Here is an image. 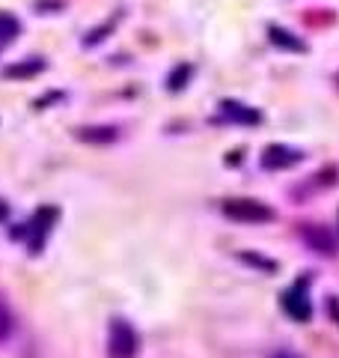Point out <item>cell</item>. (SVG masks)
<instances>
[{
    "instance_id": "cell-1",
    "label": "cell",
    "mask_w": 339,
    "mask_h": 358,
    "mask_svg": "<svg viewBox=\"0 0 339 358\" xmlns=\"http://www.w3.org/2000/svg\"><path fill=\"white\" fill-rule=\"evenodd\" d=\"M223 215L232 218V221H244V224H265V221L274 218V212H271L265 203H259V200L239 197V200H226Z\"/></svg>"
},
{
    "instance_id": "cell-2",
    "label": "cell",
    "mask_w": 339,
    "mask_h": 358,
    "mask_svg": "<svg viewBox=\"0 0 339 358\" xmlns=\"http://www.w3.org/2000/svg\"><path fill=\"white\" fill-rule=\"evenodd\" d=\"M107 355L110 358H134L137 355V334L126 320H113L107 334Z\"/></svg>"
},
{
    "instance_id": "cell-3",
    "label": "cell",
    "mask_w": 339,
    "mask_h": 358,
    "mask_svg": "<svg viewBox=\"0 0 339 358\" xmlns=\"http://www.w3.org/2000/svg\"><path fill=\"white\" fill-rule=\"evenodd\" d=\"M282 308H286V313L295 322H310V317H312V305H310L307 293H303V287L286 289V293H282Z\"/></svg>"
},
{
    "instance_id": "cell-4",
    "label": "cell",
    "mask_w": 339,
    "mask_h": 358,
    "mask_svg": "<svg viewBox=\"0 0 339 358\" xmlns=\"http://www.w3.org/2000/svg\"><path fill=\"white\" fill-rule=\"evenodd\" d=\"M301 236H303V242H307L315 254H327V257L336 254V239H333V233L327 230V227H319V224H307V227L301 230Z\"/></svg>"
},
{
    "instance_id": "cell-5",
    "label": "cell",
    "mask_w": 339,
    "mask_h": 358,
    "mask_svg": "<svg viewBox=\"0 0 339 358\" xmlns=\"http://www.w3.org/2000/svg\"><path fill=\"white\" fill-rule=\"evenodd\" d=\"M298 162H301V152L280 147V143H271L262 152V167H268V171H286V167L298 164Z\"/></svg>"
},
{
    "instance_id": "cell-6",
    "label": "cell",
    "mask_w": 339,
    "mask_h": 358,
    "mask_svg": "<svg viewBox=\"0 0 339 358\" xmlns=\"http://www.w3.org/2000/svg\"><path fill=\"white\" fill-rule=\"evenodd\" d=\"M220 108H223V117H229L235 122H259V120H262V117H259V110L247 108L241 102H223Z\"/></svg>"
},
{
    "instance_id": "cell-7",
    "label": "cell",
    "mask_w": 339,
    "mask_h": 358,
    "mask_svg": "<svg viewBox=\"0 0 339 358\" xmlns=\"http://www.w3.org/2000/svg\"><path fill=\"white\" fill-rule=\"evenodd\" d=\"M56 215H60V212H56L54 206H45V209H39V212H36V218H33L30 227L39 233V245H42V236H45V233L51 230V224L56 221Z\"/></svg>"
},
{
    "instance_id": "cell-8",
    "label": "cell",
    "mask_w": 339,
    "mask_h": 358,
    "mask_svg": "<svg viewBox=\"0 0 339 358\" xmlns=\"http://www.w3.org/2000/svg\"><path fill=\"white\" fill-rule=\"evenodd\" d=\"M271 42L277 45V48H289V51H303V42L295 39L289 30H280V27H271Z\"/></svg>"
},
{
    "instance_id": "cell-9",
    "label": "cell",
    "mask_w": 339,
    "mask_h": 358,
    "mask_svg": "<svg viewBox=\"0 0 339 358\" xmlns=\"http://www.w3.org/2000/svg\"><path fill=\"white\" fill-rule=\"evenodd\" d=\"M77 138L86 141V143H110L113 138H116V131L113 129H81Z\"/></svg>"
},
{
    "instance_id": "cell-10",
    "label": "cell",
    "mask_w": 339,
    "mask_h": 358,
    "mask_svg": "<svg viewBox=\"0 0 339 358\" xmlns=\"http://www.w3.org/2000/svg\"><path fill=\"white\" fill-rule=\"evenodd\" d=\"M45 69V66L39 60H27V63H18V66H9V69L3 72L6 78H30V75H39Z\"/></svg>"
},
{
    "instance_id": "cell-11",
    "label": "cell",
    "mask_w": 339,
    "mask_h": 358,
    "mask_svg": "<svg viewBox=\"0 0 339 358\" xmlns=\"http://www.w3.org/2000/svg\"><path fill=\"white\" fill-rule=\"evenodd\" d=\"M9 334H13V310L0 301V343H3Z\"/></svg>"
},
{
    "instance_id": "cell-12",
    "label": "cell",
    "mask_w": 339,
    "mask_h": 358,
    "mask_svg": "<svg viewBox=\"0 0 339 358\" xmlns=\"http://www.w3.org/2000/svg\"><path fill=\"white\" fill-rule=\"evenodd\" d=\"M18 33V21L13 15H0V39H13Z\"/></svg>"
},
{
    "instance_id": "cell-13",
    "label": "cell",
    "mask_w": 339,
    "mask_h": 358,
    "mask_svg": "<svg viewBox=\"0 0 339 358\" xmlns=\"http://www.w3.org/2000/svg\"><path fill=\"white\" fill-rule=\"evenodd\" d=\"M188 75H190V69L188 66H179V69L170 75V90H182L185 87V81H188Z\"/></svg>"
},
{
    "instance_id": "cell-14",
    "label": "cell",
    "mask_w": 339,
    "mask_h": 358,
    "mask_svg": "<svg viewBox=\"0 0 339 358\" xmlns=\"http://www.w3.org/2000/svg\"><path fill=\"white\" fill-rule=\"evenodd\" d=\"M241 260H244V263H250V266H259V268H265V272H274V263H271V260H262V257H253V254H241Z\"/></svg>"
},
{
    "instance_id": "cell-15",
    "label": "cell",
    "mask_w": 339,
    "mask_h": 358,
    "mask_svg": "<svg viewBox=\"0 0 339 358\" xmlns=\"http://www.w3.org/2000/svg\"><path fill=\"white\" fill-rule=\"evenodd\" d=\"M277 358H295V355H277Z\"/></svg>"
},
{
    "instance_id": "cell-16",
    "label": "cell",
    "mask_w": 339,
    "mask_h": 358,
    "mask_svg": "<svg viewBox=\"0 0 339 358\" xmlns=\"http://www.w3.org/2000/svg\"><path fill=\"white\" fill-rule=\"evenodd\" d=\"M0 218H3V206H0Z\"/></svg>"
}]
</instances>
